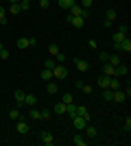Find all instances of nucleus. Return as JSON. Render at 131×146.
Here are the masks:
<instances>
[{"mask_svg":"<svg viewBox=\"0 0 131 146\" xmlns=\"http://www.w3.org/2000/svg\"><path fill=\"white\" fill-rule=\"evenodd\" d=\"M68 76V68L63 66V63H57L55 68H53V79H57V81H63Z\"/></svg>","mask_w":131,"mask_h":146,"instance_id":"obj_1","label":"nucleus"},{"mask_svg":"<svg viewBox=\"0 0 131 146\" xmlns=\"http://www.w3.org/2000/svg\"><path fill=\"white\" fill-rule=\"evenodd\" d=\"M114 50H116V52H131V39L125 37L120 44H114Z\"/></svg>","mask_w":131,"mask_h":146,"instance_id":"obj_2","label":"nucleus"},{"mask_svg":"<svg viewBox=\"0 0 131 146\" xmlns=\"http://www.w3.org/2000/svg\"><path fill=\"white\" fill-rule=\"evenodd\" d=\"M68 11H70V15H76V18H85V15H87V9H83V7H81V5H76V2L70 7Z\"/></svg>","mask_w":131,"mask_h":146,"instance_id":"obj_3","label":"nucleus"},{"mask_svg":"<svg viewBox=\"0 0 131 146\" xmlns=\"http://www.w3.org/2000/svg\"><path fill=\"white\" fill-rule=\"evenodd\" d=\"M29 122H24V118H18V120H15V131H18L20 135H26L29 133Z\"/></svg>","mask_w":131,"mask_h":146,"instance_id":"obj_4","label":"nucleus"},{"mask_svg":"<svg viewBox=\"0 0 131 146\" xmlns=\"http://www.w3.org/2000/svg\"><path fill=\"white\" fill-rule=\"evenodd\" d=\"M116 20H118V13H116V9H109V11H107V15H105V22H103V24L109 29V26H112Z\"/></svg>","mask_w":131,"mask_h":146,"instance_id":"obj_5","label":"nucleus"},{"mask_svg":"<svg viewBox=\"0 0 131 146\" xmlns=\"http://www.w3.org/2000/svg\"><path fill=\"white\" fill-rule=\"evenodd\" d=\"M39 140H42V144H46V146L55 144V137H53V133H48V131H42V133H39Z\"/></svg>","mask_w":131,"mask_h":146,"instance_id":"obj_6","label":"nucleus"},{"mask_svg":"<svg viewBox=\"0 0 131 146\" xmlns=\"http://www.w3.org/2000/svg\"><path fill=\"white\" fill-rule=\"evenodd\" d=\"M72 124H74V129H79V131H83L87 124V120L83 116H72Z\"/></svg>","mask_w":131,"mask_h":146,"instance_id":"obj_7","label":"nucleus"},{"mask_svg":"<svg viewBox=\"0 0 131 146\" xmlns=\"http://www.w3.org/2000/svg\"><path fill=\"white\" fill-rule=\"evenodd\" d=\"M74 68L79 72H90V63L85 59H74Z\"/></svg>","mask_w":131,"mask_h":146,"instance_id":"obj_8","label":"nucleus"},{"mask_svg":"<svg viewBox=\"0 0 131 146\" xmlns=\"http://www.w3.org/2000/svg\"><path fill=\"white\" fill-rule=\"evenodd\" d=\"M68 22L74 26V29H83V24H85V18H76V15H70Z\"/></svg>","mask_w":131,"mask_h":146,"instance_id":"obj_9","label":"nucleus"},{"mask_svg":"<svg viewBox=\"0 0 131 146\" xmlns=\"http://www.w3.org/2000/svg\"><path fill=\"white\" fill-rule=\"evenodd\" d=\"M15 103H18V107L22 109V105H24V96H26V92H22V90H15Z\"/></svg>","mask_w":131,"mask_h":146,"instance_id":"obj_10","label":"nucleus"},{"mask_svg":"<svg viewBox=\"0 0 131 146\" xmlns=\"http://www.w3.org/2000/svg\"><path fill=\"white\" fill-rule=\"evenodd\" d=\"M127 74H129V68H127L125 63H118V66H116V74H114V76H127Z\"/></svg>","mask_w":131,"mask_h":146,"instance_id":"obj_11","label":"nucleus"},{"mask_svg":"<svg viewBox=\"0 0 131 146\" xmlns=\"http://www.w3.org/2000/svg\"><path fill=\"white\" fill-rule=\"evenodd\" d=\"M24 105L26 107H35V105H37V96H35V94H26L24 96Z\"/></svg>","mask_w":131,"mask_h":146,"instance_id":"obj_12","label":"nucleus"},{"mask_svg":"<svg viewBox=\"0 0 131 146\" xmlns=\"http://www.w3.org/2000/svg\"><path fill=\"white\" fill-rule=\"evenodd\" d=\"M127 96H125V92L122 90H114V103H125Z\"/></svg>","mask_w":131,"mask_h":146,"instance_id":"obj_13","label":"nucleus"},{"mask_svg":"<svg viewBox=\"0 0 131 146\" xmlns=\"http://www.w3.org/2000/svg\"><path fill=\"white\" fill-rule=\"evenodd\" d=\"M83 131H85V137H87V140H94V137H96V129H94L92 124H85Z\"/></svg>","mask_w":131,"mask_h":146,"instance_id":"obj_14","label":"nucleus"},{"mask_svg":"<svg viewBox=\"0 0 131 146\" xmlns=\"http://www.w3.org/2000/svg\"><path fill=\"white\" fill-rule=\"evenodd\" d=\"M46 92H48L50 96H55L57 92H59V87H57V83H55V81H48V83H46Z\"/></svg>","mask_w":131,"mask_h":146,"instance_id":"obj_15","label":"nucleus"},{"mask_svg":"<svg viewBox=\"0 0 131 146\" xmlns=\"http://www.w3.org/2000/svg\"><path fill=\"white\" fill-rule=\"evenodd\" d=\"M53 113H57V116L66 113V103H57V105H53Z\"/></svg>","mask_w":131,"mask_h":146,"instance_id":"obj_16","label":"nucleus"},{"mask_svg":"<svg viewBox=\"0 0 131 146\" xmlns=\"http://www.w3.org/2000/svg\"><path fill=\"white\" fill-rule=\"evenodd\" d=\"M39 79L46 81V83H48V81H53V70H48V68H46V70H42V72H39Z\"/></svg>","mask_w":131,"mask_h":146,"instance_id":"obj_17","label":"nucleus"},{"mask_svg":"<svg viewBox=\"0 0 131 146\" xmlns=\"http://www.w3.org/2000/svg\"><path fill=\"white\" fill-rule=\"evenodd\" d=\"M103 74H105V76H114V74H116V68H114L112 63H105V66H103Z\"/></svg>","mask_w":131,"mask_h":146,"instance_id":"obj_18","label":"nucleus"},{"mask_svg":"<svg viewBox=\"0 0 131 146\" xmlns=\"http://www.w3.org/2000/svg\"><path fill=\"white\" fill-rule=\"evenodd\" d=\"M120 79L118 76H109V90H120Z\"/></svg>","mask_w":131,"mask_h":146,"instance_id":"obj_19","label":"nucleus"},{"mask_svg":"<svg viewBox=\"0 0 131 146\" xmlns=\"http://www.w3.org/2000/svg\"><path fill=\"white\" fill-rule=\"evenodd\" d=\"M74 144L76 146H87V137H85V135H81V133H76L74 135Z\"/></svg>","mask_w":131,"mask_h":146,"instance_id":"obj_20","label":"nucleus"},{"mask_svg":"<svg viewBox=\"0 0 131 146\" xmlns=\"http://www.w3.org/2000/svg\"><path fill=\"white\" fill-rule=\"evenodd\" d=\"M125 33H120V31H116V33H114V35H112V42L114 44H120V42H122V39H125Z\"/></svg>","mask_w":131,"mask_h":146,"instance_id":"obj_21","label":"nucleus"},{"mask_svg":"<svg viewBox=\"0 0 131 146\" xmlns=\"http://www.w3.org/2000/svg\"><path fill=\"white\" fill-rule=\"evenodd\" d=\"M61 103H66V105H70V103H74V96L70 94V92H66V94H61Z\"/></svg>","mask_w":131,"mask_h":146,"instance_id":"obj_22","label":"nucleus"},{"mask_svg":"<svg viewBox=\"0 0 131 146\" xmlns=\"http://www.w3.org/2000/svg\"><path fill=\"white\" fill-rule=\"evenodd\" d=\"M76 116H83L87 122H90V111H87L85 107H76Z\"/></svg>","mask_w":131,"mask_h":146,"instance_id":"obj_23","label":"nucleus"},{"mask_svg":"<svg viewBox=\"0 0 131 146\" xmlns=\"http://www.w3.org/2000/svg\"><path fill=\"white\" fill-rule=\"evenodd\" d=\"M66 113H68L70 118H72V116H76V105H74V103L66 105Z\"/></svg>","mask_w":131,"mask_h":146,"instance_id":"obj_24","label":"nucleus"},{"mask_svg":"<svg viewBox=\"0 0 131 146\" xmlns=\"http://www.w3.org/2000/svg\"><path fill=\"white\" fill-rule=\"evenodd\" d=\"M103 98H105L107 103H114V90H109V87H107V90L103 92Z\"/></svg>","mask_w":131,"mask_h":146,"instance_id":"obj_25","label":"nucleus"},{"mask_svg":"<svg viewBox=\"0 0 131 146\" xmlns=\"http://www.w3.org/2000/svg\"><path fill=\"white\" fill-rule=\"evenodd\" d=\"M20 118V107H13V109H9V120H18Z\"/></svg>","mask_w":131,"mask_h":146,"instance_id":"obj_26","label":"nucleus"},{"mask_svg":"<svg viewBox=\"0 0 131 146\" xmlns=\"http://www.w3.org/2000/svg\"><path fill=\"white\" fill-rule=\"evenodd\" d=\"M31 120H42V111L37 107H31Z\"/></svg>","mask_w":131,"mask_h":146,"instance_id":"obj_27","label":"nucleus"},{"mask_svg":"<svg viewBox=\"0 0 131 146\" xmlns=\"http://www.w3.org/2000/svg\"><path fill=\"white\" fill-rule=\"evenodd\" d=\"M18 48H20V50L29 48V37H20V39H18Z\"/></svg>","mask_w":131,"mask_h":146,"instance_id":"obj_28","label":"nucleus"},{"mask_svg":"<svg viewBox=\"0 0 131 146\" xmlns=\"http://www.w3.org/2000/svg\"><path fill=\"white\" fill-rule=\"evenodd\" d=\"M107 63H112L114 68L118 66V63H122V61H120V57L118 55H109V59H107Z\"/></svg>","mask_w":131,"mask_h":146,"instance_id":"obj_29","label":"nucleus"},{"mask_svg":"<svg viewBox=\"0 0 131 146\" xmlns=\"http://www.w3.org/2000/svg\"><path fill=\"white\" fill-rule=\"evenodd\" d=\"M57 5L61 7V9H70V7L74 5V0H59V2H57Z\"/></svg>","mask_w":131,"mask_h":146,"instance_id":"obj_30","label":"nucleus"},{"mask_svg":"<svg viewBox=\"0 0 131 146\" xmlns=\"http://www.w3.org/2000/svg\"><path fill=\"white\" fill-rule=\"evenodd\" d=\"M98 85H100V87H105V90H107V87H109V76H105V74H103V76L98 79Z\"/></svg>","mask_w":131,"mask_h":146,"instance_id":"obj_31","label":"nucleus"},{"mask_svg":"<svg viewBox=\"0 0 131 146\" xmlns=\"http://www.w3.org/2000/svg\"><path fill=\"white\" fill-rule=\"evenodd\" d=\"M9 11H11L13 15H20V13H22V7H20V2H18V5H11V7H9Z\"/></svg>","mask_w":131,"mask_h":146,"instance_id":"obj_32","label":"nucleus"},{"mask_svg":"<svg viewBox=\"0 0 131 146\" xmlns=\"http://www.w3.org/2000/svg\"><path fill=\"white\" fill-rule=\"evenodd\" d=\"M42 111V120H50L53 118V109H39Z\"/></svg>","mask_w":131,"mask_h":146,"instance_id":"obj_33","label":"nucleus"},{"mask_svg":"<svg viewBox=\"0 0 131 146\" xmlns=\"http://www.w3.org/2000/svg\"><path fill=\"white\" fill-rule=\"evenodd\" d=\"M57 52H59V46H57V44H50V46H48V55H50V57H55Z\"/></svg>","mask_w":131,"mask_h":146,"instance_id":"obj_34","label":"nucleus"},{"mask_svg":"<svg viewBox=\"0 0 131 146\" xmlns=\"http://www.w3.org/2000/svg\"><path fill=\"white\" fill-rule=\"evenodd\" d=\"M55 66H57V61H55V59H46V61H44V68H48V70H53Z\"/></svg>","mask_w":131,"mask_h":146,"instance_id":"obj_35","label":"nucleus"},{"mask_svg":"<svg viewBox=\"0 0 131 146\" xmlns=\"http://www.w3.org/2000/svg\"><path fill=\"white\" fill-rule=\"evenodd\" d=\"M53 59H57V63H63V61H66V55H63L61 50H59V52H57V55L53 57Z\"/></svg>","mask_w":131,"mask_h":146,"instance_id":"obj_36","label":"nucleus"},{"mask_svg":"<svg viewBox=\"0 0 131 146\" xmlns=\"http://www.w3.org/2000/svg\"><path fill=\"white\" fill-rule=\"evenodd\" d=\"M79 90H81L83 94H87V96H90V94H92V85H85V83H83V85L79 87Z\"/></svg>","mask_w":131,"mask_h":146,"instance_id":"obj_37","label":"nucleus"},{"mask_svg":"<svg viewBox=\"0 0 131 146\" xmlns=\"http://www.w3.org/2000/svg\"><path fill=\"white\" fill-rule=\"evenodd\" d=\"M2 24H7V15H5V9L0 7V26Z\"/></svg>","mask_w":131,"mask_h":146,"instance_id":"obj_38","label":"nucleus"},{"mask_svg":"<svg viewBox=\"0 0 131 146\" xmlns=\"http://www.w3.org/2000/svg\"><path fill=\"white\" fill-rule=\"evenodd\" d=\"M0 59H2V61H7V59H9V50H7V48H2V50H0Z\"/></svg>","mask_w":131,"mask_h":146,"instance_id":"obj_39","label":"nucleus"},{"mask_svg":"<svg viewBox=\"0 0 131 146\" xmlns=\"http://www.w3.org/2000/svg\"><path fill=\"white\" fill-rule=\"evenodd\" d=\"M118 31H120V33H125V35H129V24H120Z\"/></svg>","mask_w":131,"mask_h":146,"instance_id":"obj_40","label":"nucleus"},{"mask_svg":"<svg viewBox=\"0 0 131 146\" xmlns=\"http://www.w3.org/2000/svg\"><path fill=\"white\" fill-rule=\"evenodd\" d=\"M98 59L103 61V63H107V59H109V52H98Z\"/></svg>","mask_w":131,"mask_h":146,"instance_id":"obj_41","label":"nucleus"},{"mask_svg":"<svg viewBox=\"0 0 131 146\" xmlns=\"http://www.w3.org/2000/svg\"><path fill=\"white\" fill-rule=\"evenodd\" d=\"M87 46H90L92 50H96V48H98V42H96V39H90V42H87Z\"/></svg>","mask_w":131,"mask_h":146,"instance_id":"obj_42","label":"nucleus"},{"mask_svg":"<svg viewBox=\"0 0 131 146\" xmlns=\"http://www.w3.org/2000/svg\"><path fill=\"white\" fill-rule=\"evenodd\" d=\"M81 7L83 9H90V7H92V0H81Z\"/></svg>","mask_w":131,"mask_h":146,"instance_id":"obj_43","label":"nucleus"},{"mask_svg":"<svg viewBox=\"0 0 131 146\" xmlns=\"http://www.w3.org/2000/svg\"><path fill=\"white\" fill-rule=\"evenodd\" d=\"M39 7H42V9H48V7H50V0H39Z\"/></svg>","mask_w":131,"mask_h":146,"instance_id":"obj_44","label":"nucleus"},{"mask_svg":"<svg viewBox=\"0 0 131 146\" xmlns=\"http://www.w3.org/2000/svg\"><path fill=\"white\" fill-rule=\"evenodd\" d=\"M122 129H125L127 133H129V131H131V118H127V122H125V127H122Z\"/></svg>","mask_w":131,"mask_h":146,"instance_id":"obj_45","label":"nucleus"},{"mask_svg":"<svg viewBox=\"0 0 131 146\" xmlns=\"http://www.w3.org/2000/svg\"><path fill=\"white\" fill-rule=\"evenodd\" d=\"M20 5H31V0H20Z\"/></svg>","mask_w":131,"mask_h":146,"instance_id":"obj_46","label":"nucleus"},{"mask_svg":"<svg viewBox=\"0 0 131 146\" xmlns=\"http://www.w3.org/2000/svg\"><path fill=\"white\" fill-rule=\"evenodd\" d=\"M20 0H9V5H18Z\"/></svg>","mask_w":131,"mask_h":146,"instance_id":"obj_47","label":"nucleus"},{"mask_svg":"<svg viewBox=\"0 0 131 146\" xmlns=\"http://www.w3.org/2000/svg\"><path fill=\"white\" fill-rule=\"evenodd\" d=\"M2 48H5V46H2V42H0V50H2Z\"/></svg>","mask_w":131,"mask_h":146,"instance_id":"obj_48","label":"nucleus"},{"mask_svg":"<svg viewBox=\"0 0 131 146\" xmlns=\"http://www.w3.org/2000/svg\"><path fill=\"white\" fill-rule=\"evenodd\" d=\"M92 2H96V0H92Z\"/></svg>","mask_w":131,"mask_h":146,"instance_id":"obj_49","label":"nucleus"},{"mask_svg":"<svg viewBox=\"0 0 131 146\" xmlns=\"http://www.w3.org/2000/svg\"><path fill=\"white\" fill-rule=\"evenodd\" d=\"M57 2H59V0H57Z\"/></svg>","mask_w":131,"mask_h":146,"instance_id":"obj_50","label":"nucleus"},{"mask_svg":"<svg viewBox=\"0 0 131 146\" xmlns=\"http://www.w3.org/2000/svg\"><path fill=\"white\" fill-rule=\"evenodd\" d=\"M74 2H76V0H74Z\"/></svg>","mask_w":131,"mask_h":146,"instance_id":"obj_51","label":"nucleus"}]
</instances>
